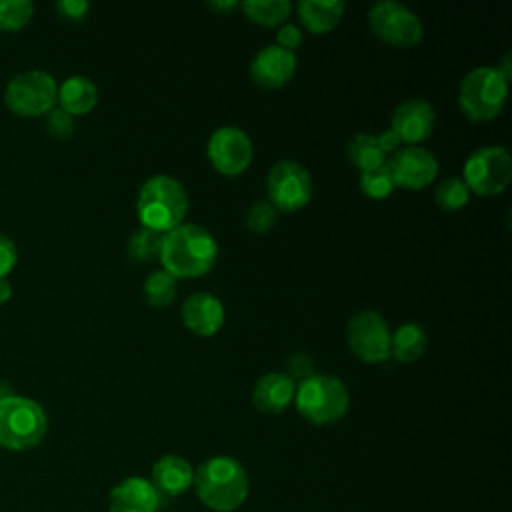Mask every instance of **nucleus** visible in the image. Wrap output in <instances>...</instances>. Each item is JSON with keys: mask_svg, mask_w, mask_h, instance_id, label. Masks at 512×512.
<instances>
[{"mask_svg": "<svg viewBox=\"0 0 512 512\" xmlns=\"http://www.w3.org/2000/svg\"><path fill=\"white\" fill-rule=\"evenodd\" d=\"M294 384H300L314 376V362L306 352H294L286 360V372H284Z\"/></svg>", "mask_w": 512, "mask_h": 512, "instance_id": "2f4dec72", "label": "nucleus"}, {"mask_svg": "<svg viewBox=\"0 0 512 512\" xmlns=\"http://www.w3.org/2000/svg\"><path fill=\"white\" fill-rule=\"evenodd\" d=\"M310 170L294 158H282L272 164L266 176L268 202L278 212H296L312 198Z\"/></svg>", "mask_w": 512, "mask_h": 512, "instance_id": "9d476101", "label": "nucleus"}, {"mask_svg": "<svg viewBox=\"0 0 512 512\" xmlns=\"http://www.w3.org/2000/svg\"><path fill=\"white\" fill-rule=\"evenodd\" d=\"M240 8L250 22L260 26H282L292 12V4L288 0H246Z\"/></svg>", "mask_w": 512, "mask_h": 512, "instance_id": "b1692460", "label": "nucleus"}, {"mask_svg": "<svg viewBox=\"0 0 512 512\" xmlns=\"http://www.w3.org/2000/svg\"><path fill=\"white\" fill-rule=\"evenodd\" d=\"M302 44V28L296 24H282L276 32V46L288 50V52H296V48Z\"/></svg>", "mask_w": 512, "mask_h": 512, "instance_id": "72a5a7b5", "label": "nucleus"}, {"mask_svg": "<svg viewBox=\"0 0 512 512\" xmlns=\"http://www.w3.org/2000/svg\"><path fill=\"white\" fill-rule=\"evenodd\" d=\"M198 500L214 512H234L248 498V474L232 456H212L194 470Z\"/></svg>", "mask_w": 512, "mask_h": 512, "instance_id": "f03ea898", "label": "nucleus"}, {"mask_svg": "<svg viewBox=\"0 0 512 512\" xmlns=\"http://www.w3.org/2000/svg\"><path fill=\"white\" fill-rule=\"evenodd\" d=\"M182 322L184 326L202 338H210L214 334L220 332V328L224 326V306L220 302V298H216L210 292H194L192 296H188L182 304L180 310Z\"/></svg>", "mask_w": 512, "mask_h": 512, "instance_id": "dca6fc26", "label": "nucleus"}, {"mask_svg": "<svg viewBox=\"0 0 512 512\" xmlns=\"http://www.w3.org/2000/svg\"><path fill=\"white\" fill-rule=\"evenodd\" d=\"M298 60L294 52H288L276 44H268L256 52L250 62V78L268 90L282 88L296 72Z\"/></svg>", "mask_w": 512, "mask_h": 512, "instance_id": "2eb2a0df", "label": "nucleus"}, {"mask_svg": "<svg viewBox=\"0 0 512 512\" xmlns=\"http://www.w3.org/2000/svg\"><path fill=\"white\" fill-rule=\"evenodd\" d=\"M98 104V88L96 84L82 74L68 76L62 84H58V102L56 106L68 112L70 116H86Z\"/></svg>", "mask_w": 512, "mask_h": 512, "instance_id": "412c9836", "label": "nucleus"}, {"mask_svg": "<svg viewBox=\"0 0 512 512\" xmlns=\"http://www.w3.org/2000/svg\"><path fill=\"white\" fill-rule=\"evenodd\" d=\"M90 10V4L86 0H60L56 2V12L66 20H82L86 12Z\"/></svg>", "mask_w": 512, "mask_h": 512, "instance_id": "f704fd0d", "label": "nucleus"}, {"mask_svg": "<svg viewBox=\"0 0 512 512\" xmlns=\"http://www.w3.org/2000/svg\"><path fill=\"white\" fill-rule=\"evenodd\" d=\"M48 430L44 408L18 394L0 398V446L8 450H30L38 446Z\"/></svg>", "mask_w": 512, "mask_h": 512, "instance_id": "423d86ee", "label": "nucleus"}, {"mask_svg": "<svg viewBox=\"0 0 512 512\" xmlns=\"http://www.w3.org/2000/svg\"><path fill=\"white\" fill-rule=\"evenodd\" d=\"M296 384L284 372L260 376L252 388V404L262 414H280L294 402Z\"/></svg>", "mask_w": 512, "mask_h": 512, "instance_id": "a211bd4d", "label": "nucleus"}, {"mask_svg": "<svg viewBox=\"0 0 512 512\" xmlns=\"http://www.w3.org/2000/svg\"><path fill=\"white\" fill-rule=\"evenodd\" d=\"M508 84L496 66L470 70L458 86V108L470 122L494 120L508 98Z\"/></svg>", "mask_w": 512, "mask_h": 512, "instance_id": "39448f33", "label": "nucleus"}, {"mask_svg": "<svg viewBox=\"0 0 512 512\" xmlns=\"http://www.w3.org/2000/svg\"><path fill=\"white\" fill-rule=\"evenodd\" d=\"M394 186L404 190H422L438 176L436 156L422 146H402L388 160Z\"/></svg>", "mask_w": 512, "mask_h": 512, "instance_id": "ddd939ff", "label": "nucleus"}, {"mask_svg": "<svg viewBox=\"0 0 512 512\" xmlns=\"http://www.w3.org/2000/svg\"><path fill=\"white\" fill-rule=\"evenodd\" d=\"M294 404L306 422L314 426H328L346 416L350 394L340 378L330 374H314L296 384Z\"/></svg>", "mask_w": 512, "mask_h": 512, "instance_id": "20e7f679", "label": "nucleus"}, {"mask_svg": "<svg viewBox=\"0 0 512 512\" xmlns=\"http://www.w3.org/2000/svg\"><path fill=\"white\" fill-rule=\"evenodd\" d=\"M34 14V4L30 0H0V30L20 32Z\"/></svg>", "mask_w": 512, "mask_h": 512, "instance_id": "cd10ccee", "label": "nucleus"}, {"mask_svg": "<svg viewBox=\"0 0 512 512\" xmlns=\"http://www.w3.org/2000/svg\"><path fill=\"white\" fill-rule=\"evenodd\" d=\"M158 506V490L142 476H128L120 480L108 494L110 512H156Z\"/></svg>", "mask_w": 512, "mask_h": 512, "instance_id": "f3484780", "label": "nucleus"}, {"mask_svg": "<svg viewBox=\"0 0 512 512\" xmlns=\"http://www.w3.org/2000/svg\"><path fill=\"white\" fill-rule=\"evenodd\" d=\"M390 336L388 322L376 310H362L346 324L348 348L366 364H380L390 358Z\"/></svg>", "mask_w": 512, "mask_h": 512, "instance_id": "9b49d317", "label": "nucleus"}, {"mask_svg": "<svg viewBox=\"0 0 512 512\" xmlns=\"http://www.w3.org/2000/svg\"><path fill=\"white\" fill-rule=\"evenodd\" d=\"M18 262V248L14 240L6 234H0V278H8Z\"/></svg>", "mask_w": 512, "mask_h": 512, "instance_id": "473e14b6", "label": "nucleus"}, {"mask_svg": "<svg viewBox=\"0 0 512 512\" xmlns=\"http://www.w3.org/2000/svg\"><path fill=\"white\" fill-rule=\"evenodd\" d=\"M210 6L228 12V10H232V8H238L240 4H238V2H232V0H226V2H210Z\"/></svg>", "mask_w": 512, "mask_h": 512, "instance_id": "4c0bfd02", "label": "nucleus"}, {"mask_svg": "<svg viewBox=\"0 0 512 512\" xmlns=\"http://www.w3.org/2000/svg\"><path fill=\"white\" fill-rule=\"evenodd\" d=\"M218 242L204 226L182 222L162 234L160 264L176 280L200 278L212 270L218 260Z\"/></svg>", "mask_w": 512, "mask_h": 512, "instance_id": "f257e3e1", "label": "nucleus"}, {"mask_svg": "<svg viewBox=\"0 0 512 512\" xmlns=\"http://www.w3.org/2000/svg\"><path fill=\"white\" fill-rule=\"evenodd\" d=\"M12 298V284L8 278H0V304L8 302Z\"/></svg>", "mask_w": 512, "mask_h": 512, "instance_id": "e433bc0d", "label": "nucleus"}, {"mask_svg": "<svg viewBox=\"0 0 512 512\" xmlns=\"http://www.w3.org/2000/svg\"><path fill=\"white\" fill-rule=\"evenodd\" d=\"M142 294L152 308H166L178 294V280L164 270H156L144 280Z\"/></svg>", "mask_w": 512, "mask_h": 512, "instance_id": "393cba45", "label": "nucleus"}, {"mask_svg": "<svg viewBox=\"0 0 512 512\" xmlns=\"http://www.w3.org/2000/svg\"><path fill=\"white\" fill-rule=\"evenodd\" d=\"M58 102V84L46 70H26L6 84L4 104L22 118L46 116Z\"/></svg>", "mask_w": 512, "mask_h": 512, "instance_id": "0eeeda50", "label": "nucleus"}, {"mask_svg": "<svg viewBox=\"0 0 512 512\" xmlns=\"http://www.w3.org/2000/svg\"><path fill=\"white\" fill-rule=\"evenodd\" d=\"M206 154L216 172L222 176H238L252 164L254 146L242 128L220 126L210 134Z\"/></svg>", "mask_w": 512, "mask_h": 512, "instance_id": "f8f14e48", "label": "nucleus"}, {"mask_svg": "<svg viewBox=\"0 0 512 512\" xmlns=\"http://www.w3.org/2000/svg\"><path fill=\"white\" fill-rule=\"evenodd\" d=\"M468 200H470V192H468L464 180L458 176L444 178L434 190V202L438 204L440 210H446V212L464 208L468 204Z\"/></svg>", "mask_w": 512, "mask_h": 512, "instance_id": "bb28decb", "label": "nucleus"}, {"mask_svg": "<svg viewBox=\"0 0 512 512\" xmlns=\"http://www.w3.org/2000/svg\"><path fill=\"white\" fill-rule=\"evenodd\" d=\"M346 158L352 166H356L360 172H368L374 168H380L386 164L388 156L378 146L376 134H356L346 144Z\"/></svg>", "mask_w": 512, "mask_h": 512, "instance_id": "5701e85b", "label": "nucleus"}, {"mask_svg": "<svg viewBox=\"0 0 512 512\" xmlns=\"http://www.w3.org/2000/svg\"><path fill=\"white\" fill-rule=\"evenodd\" d=\"M376 140H378V146L382 148V152H384L388 158L400 148V140H398V136H396L390 128L378 132V134H376Z\"/></svg>", "mask_w": 512, "mask_h": 512, "instance_id": "c9c22d12", "label": "nucleus"}, {"mask_svg": "<svg viewBox=\"0 0 512 512\" xmlns=\"http://www.w3.org/2000/svg\"><path fill=\"white\" fill-rule=\"evenodd\" d=\"M344 10L346 4L342 0H300L296 4L298 20L310 34L332 32L340 24Z\"/></svg>", "mask_w": 512, "mask_h": 512, "instance_id": "aec40b11", "label": "nucleus"}, {"mask_svg": "<svg viewBox=\"0 0 512 512\" xmlns=\"http://www.w3.org/2000/svg\"><path fill=\"white\" fill-rule=\"evenodd\" d=\"M368 26L374 36L396 48H412L424 36L422 20L396 0H380L368 8Z\"/></svg>", "mask_w": 512, "mask_h": 512, "instance_id": "1a4fd4ad", "label": "nucleus"}, {"mask_svg": "<svg viewBox=\"0 0 512 512\" xmlns=\"http://www.w3.org/2000/svg\"><path fill=\"white\" fill-rule=\"evenodd\" d=\"M276 220H278V210L268 200L252 202L244 214V222H246L248 230L258 232V234L274 228Z\"/></svg>", "mask_w": 512, "mask_h": 512, "instance_id": "c756f323", "label": "nucleus"}, {"mask_svg": "<svg viewBox=\"0 0 512 512\" xmlns=\"http://www.w3.org/2000/svg\"><path fill=\"white\" fill-rule=\"evenodd\" d=\"M428 346V336L424 328L416 322H406L398 326L390 336V356L402 364L416 362L422 358Z\"/></svg>", "mask_w": 512, "mask_h": 512, "instance_id": "4be33fe9", "label": "nucleus"}, {"mask_svg": "<svg viewBox=\"0 0 512 512\" xmlns=\"http://www.w3.org/2000/svg\"><path fill=\"white\" fill-rule=\"evenodd\" d=\"M436 110L422 98H410L400 102L390 120V130L398 136L400 144L416 146L434 132Z\"/></svg>", "mask_w": 512, "mask_h": 512, "instance_id": "4468645a", "label": "nucleus"}, {"mask_svg": "<svg viewBox=\"0 0 512 512\" xmlns=\"http://www.w3.org/2000/svg\"><path fill=\"white\" fill-rule=\"evenodd\" d=\"M360 190L364 196L372 198V200H384L394 192V180L392 174L388 170V164L368 170V172H360Z\"/></svg>", "mask_w": 512, "mask_h": 512, "instance_id": "c85d7f7f", "label": "nucleus"}, {"mask_svg": "<svg viewBox=\"0 0 512 512\" xmlns=\"http://www.w3.org/2000/svg\"><path fill=\"white\" fill-rule=\"evenodd\" d=\"M188 204V192L180 180L170 174H154L138 190L136 214L142 228L166 234L184 222Z\"/></svg>", "mask_w": 512, "mask_h": 512, "instance_id": "7ed1b4c3", "label": "nucleus"}, {"mask_svg": "<svg viewBox=\"0 0 512 512\" xmlns=\"http://www.w3.org/2000/svg\"><path fill=\"white\" fill-rule=\"evenodd\" d=\"M160 246H162L160 232H154L150 228H140L128 238L126 252H128L130 260H134L138 264H148V262L158 260Z\"/></svg>", "mask_w": 512, "mask_h": 512, "instance_id": "a878e982", "label": "nucleus"}, {"mask_svg": "<svg viewBox=\"0 0 512 512\" xmlns=\"http://www.w3.org/2000/svg\"><path fill=\"white\" fill-rule=\"evenodd\" d=\"M74 116H70L68 112H64L62 108H52L46 114V132L54 138H70L74 134Z\"/></svg>", "mask_w": 512, "mask_h": 512, "instance_id": "7c9ffc66", "label": "nucleus"}, {"mask_svg": "<svg viewBox=\"0 0 512 512\" xmlns=\"http://www.w3.org/2000/svg\"><path fill=\"white\" fill-rule=\"evenodd\" d=\"M462 180L470 194H502L512 180V158L504 146H482L474 150L462 168Z\"/></svg>", "mask_w": 512, "mask_h": 512, "instance_id": "6e6552de", "label": "nucleus"}, {"mask_svg": "<svg viewBox=\"0 0 512 512\" xmlns=\"http://www.w3.org/2000/svg\"><path fill=\"white\" fill-rule=\"evenodd\" d=\"M194 468L178 454H164L152 466V486L158 494L180 496L192 488Z\"/></svg>", "mask_w": 512, "mask_h": 512, "instance_id": "6ab92c4d", "label": "nucleus"}]
</instances>
